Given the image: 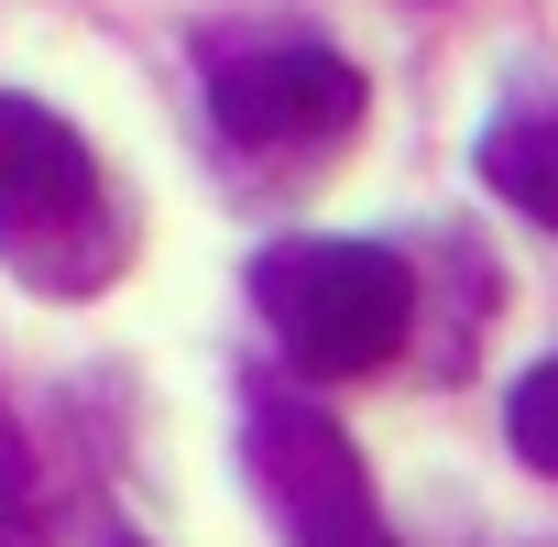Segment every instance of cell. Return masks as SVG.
<instances>
[{
  "instance_id": "cell-1",
  "label": "cell",
  "mask_w": 558,
  "mask_h": 547,
  "mask_svg": "<svg viewBox=\"0 0 558 547\" xmlns=\"http://www.w3.org/2000/svg\"><path fill=\"white\" fill-rule=\"evenodd\" d=\"M0 263L34 296H99L132 263V219L99 154L77 143V121H56L23 88H0Z\"/></svg>"
},
{
  "instance_id": "cell-2",
  "label": "cell",
  "mask_w": 558,
  "mask_h": 547,
  "mask_svg": "<svg viewBox=\"0 0 558 547\" xmlns=\"http://www.w3.org/2000/svg\"><path fill=\"white\" fill-rule=\"evenodd\" d=\"M252 307L307 384H351L405 351L416 263L395 241H274V252H252Z\"/></svg>"
},
{
  "instance_id": "cell-3",
  "label": "cell",
  "mask_w": 558,
  "mask_h": 547,
  "mask_svg": "<svg viewBox=\"0 0 558 547\" xmlns=\"http://www.w3.org/2000/svg\"><path fill=\"white\" fill-rule=\"evenodd\" d=\"M241 471H252L263 514L286 525V547H405L373 503V471H362L351 427L307 384H252L241 394Z\"/></svg>"
},
{
  "instance_id": "cell-4",
  "label": "cell",
  "mask_w": 558,
  "mask_h": 547,
  "mask_svg": "<svg viewBox=\"0 0 558 547\" xmlns=\"http://www.w3.org/2000/svg\"><path fill=\"white\" fill-rule=\"evenodd\" d=\"M362 110H373L362 66L318 34H219L208 45V121L252 165H307V154L351 143Z\"/></svg>"
},
{
  "instance_id": "cell-5",
  "label": "cell",
  "mask_w": 558,
  "mask_h": 547,
  "mask_svg": "<svg viewBox=\"0 0 558 547\" xmlns=\"http://www.w3.org/2000/svg\"><path fill=\"white\" fill-rule=\"evenodd\" d=\"M482 186L536 230H558V99H504L482 121Z\"/></svg>"
},
{
  "instance_id": "cell-6",
  "label": "cell",
  "mask_w": 558,
  "mask_h": 547,
  "mask_svg": "<svg viewBox=\"0 0 558 547\" xmlns=\"http://www.w3.org/2000/svg\"><path fill=\"white\" fill-rule=\"evenodd\" d=\"M504 438H514V460L525 471H558V351L514 384V405H504Z\"/></svg>"
},
{
  "instance_id": "cell-7",
  "label": "cell",
  "mask_w": 558,
  "mask_h": 547,
  "mask_svg": "<svg viewBox=\"0 0 558 547\" xmlns=\"http://www.w3.org/2000/svg\"><path fill=\"white\" fill-rule=\"evenodd\" d=\"M0 547H45V493H34V460H23L12 405H0Z\"/></svg>"
},
{
  "instance_id": "cell-8",
  "label": "cell",
  "mask_w": 558,
  "mask_h": 547,
  "mask_svg": "<svg viewBox=\"0 0 558 547\" xmlns=\"http://www.w3.org/2000/svg\"><path fill=\"white\" fill-rule=\"evenodd\" d=\"M110 547H143V536H110Z\"/></svg>"
}]
</instances>
